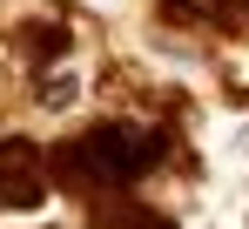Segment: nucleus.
<instances>
[{
  "mask_svg": "<svg viewBox=\"0 0 249 229\" xmlns=\"http://www.w3.org/2000/svg\"><path fill=\"white\" fill-rule=\"evenodd\" d=\"M168 155L162 128H135V121H101V128H88L74 142H61L54 149V169H61V182L81 195H128L155 162Z\"/></svg>",
  "mask_w": 249,
  "mask_h": 229,
  "instance_id": "obj_1",
  "label": "nucleus"
},
{
  "mask_svg": "<svg viewBox=\"0 0 249 229\" xmlns=\"http://www.w3.org/2000/svg\"><path fill=\"white\" fill-rule=\"evenodd\" d=\"M47 195V149L34 135H0V209H34Z\"/></svg>",
  "mask_w": 249,
  "mask_h": 229,
  "instance_id": "obj_2",
  "label": "nucleus"
},
{
  "mask_svg": "<svg viewBox=\"0 0 249 229\" xmlns=\"http://www.w3.org/2000/svg\"><path fill=\"white\" fill-rule=\"evenodd\" d=\"M68 14H47V20H27L20 27V47H27V61H34V75H47V61H61L68 54Z\"/></svg>",
  "mask_w": 249,
  "mask_h": 229,
  "instance_id": "obj_3",
  "label": "nucleus"
},
{
  "mask_svg": "<svg viewBox=\"0 0 249 229\" xmlns=\"http://www.w3.org/2000/svg\"><path fill=\"white\" fill-rule=\"evenodd\" d=\"M74 95H81L74 75H34V101H41V108H68Z\"/></svg>",
  "mask_w": 249,
  "mask_h": 229,
  "instance_id": "obj_4",
  "label": "nucleus"
},
{
  "mask_svg": "<svg viewBox=\"0 0 249 229\" xmlns=\"http://www.w3.org/2000/svg\"><path fill=\"white\" fill-rule=\"evenodd\" d=\"M122 223H128V229H168L162 216H122Z\"/></svg>",
  "mask_w": 249,
  "mask_h": 229,
  "instance_id": "obj_5",
  "label": "nucleus"
}]
</instances>
